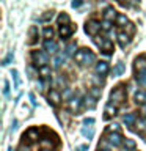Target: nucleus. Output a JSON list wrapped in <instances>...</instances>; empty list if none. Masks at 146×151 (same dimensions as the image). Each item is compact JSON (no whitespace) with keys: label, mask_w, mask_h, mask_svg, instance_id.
I'll return each instance as SVG.
<instances>
[{"label":"nucleus","mask_w":146,"mask_h":151,"mask_svg":"<svg viewBox=\"0 0 146 151\" xmlns=\"http://www.w3.org/2000/svg\"><path fill=\"white\" fill-rule=\"evenodd\" d=\"M33 63L38 66V69L42 68V66H47V61H49V57H47L46 50H33Z\"/></svg>","instance_id":"nucleus-1"},{"label":"nucleus","mask_w":146,"mask_h":151,"mask_svg":"<svg viewBox=\"0 0 146 151\" xmlns=\"http://www.w3.org/2000/svg\"><path fill=\"white\" fill-rule=\"evenodd\" d=\"M124 101H126V91L122 90V87H118L110 93V104H113V106H118Z\"/></svg>","instance_id":"nucleus-2"},{"label":"nucleus","mask_w":146,"mask_h":151,"mask_svg":"<svg viewBox=\"0 0 146 151\" xmlns=\"http://www.w3.org/2000/svg\"><path fill=\"white\" fill-rule=\"evenodd\" d=\"M101 28H102V24L97 22V21H88L87 24H85V32H87L88 35L94 36V38L97 36V33H99Z\"/></svg>","instance_id":"nucleus-3"},{"label":"nucleus","mask_w":146,"mask_h":151,"mask_svg":"<svg viewBox=\"0 0 146 151\" xmlns=\"http://www.w3.org/2000/svg\"><path fill=\"white\" fill-rule=\"evenodd\" d=\"M108 143L112 146H120L121 143H124V139L121 137L120 132H112V134H108Z\"/></svg>","instance_id":"nucleus-4"},{"label":"nucleus","mask_w":146,"mask_h":151,"mask_svg":"<svg viewBox=\"0 0 146 151\" xmlns=\"http://www.w3.org/2000/svg\"><path fill=\"white\" fill-rule=\"evenodd\" d=\"M80 106H82V101H80V98H71L69 99V102H68V109H69V112H72V113H77L80 110Z\"/></svg>","instance_id":"nucleus-5"},{"label":"nucleus","mask_w":146,"mask_h":151,"mask_svg":"<svg viewBox=\"0 0 146 151\" xmlns=\"http://www.w3.org/2000/svg\"><path fill=\"white\" fill-rule=\"evenodd\" d=\"M47 99H49V102L52 106H58L60 101H61V94L58 90H50L49 94H47Z\"/></svg>","instance_id":"nucleus-6"},{"label":"nucleus","mask_w":146,"mask_h":151,"mask_svg":"<svg viewBox=\"0 0 146 151\" xmlns=\"http://www.w3.org/2000/svg\"><path fill=\"white\" fill-rule=\"evenodd\" d=\"M38 35H39L38 27H36V25H31L30 30H28V41H27V44H30V46L35 44V42L38 41Z\"/></svg>","instance_id":"nucleus-7"},{"label":"nucleus","mask_w":146,"mask_h":151,"mask_svg":"<svg viewBox=\"0 0 146 151\" xmlns=\"http://www.w3.org/2000/svg\"><path fill=\"white\" fill-rule=\"evenodd\" d=\"M44 50L47 54H57L58 52V44L52 40H46L44 41Z\"/></svg>","instance_id":"nucleus-8"},{"label":"nucleus","mask_w":146,"mask_h":151,"mask_svg":"<svg viewBox=\"0 0 146 151\" xmlns=\"http://www.w3.org/2000/svg\"><path fill=\"white\" fill-rule=\"evenodd\" d=\"M134 101H135V104H138V106H145L146 104V90H138V91H135Z\"/></svg>","instance_id":"nucleus-9"},{"label":"nucleus","mask_w":146,"mask_h":151,"mask_svg":"<svg viewBox=\"0 0 146 151\" xmlns=\"http://www.w3.org/2000/svg\"><path fill=\"white\" fill-rule=\"evenodd\" d=\"M116 17H118V14L115 11V8H113V6H107L105 11H104V21H110L112 22L113 19L116 21Z\"/></svg>","instance_id":"nucleus-10"},{"label":"nucleus","mask_w":146,"mask_h":151,"mask_svg":"<svg viewBox=\"0 0 146 151\" xmlns=\"http://www.w3.org/2000/svg\"><path fill=\"white\" fill-rule=\"evenodd\" d=\"M108 69H110V66H108L107 61H97V63H96V73L97 74L105 76L108 73Z\"/></svg>","instance_id":"nucleus-11"},{"label":"nucleus","mask_w":146,"mask_h":151,"mask_svg":"<svg viewBox=\"0 0 146 151\" xmlns=\"http://www.w3.org/2000/svg\"><path fill=\"white\" fill-rule=\"evenodd\" d=\"M104 113H105V115H104V118H105V120H108V118H112V116H115V115H116V106H113V104L108 102L107 106H105V109H104Z\"/></svg>","instance_id":"nucleus-12"},{"label":"nucleus","mask_w":146,"mask_h":151,"mask_svg":"<svg viewBox=\"0 0 146 151\" xmlns=\"http://www.w3.org/2000/svg\"><path fill=\"white\" fill-rule=\"evenodd\" d=\"M72 32H74V27L71 25H63V27H60V36L63 38V40H66V38H69L71 35H72Z\"/></svg>","instance_id":"nucleus-13"},{"label":"nucleus","mask_w":146,"mask_h":151,"mask_svg":"<svg viewBox=\"0 0 146 151\" xmlns=\"http://www.w3.org/2000/svg\"><path fill=\"white\" fill-rule=\"evenodd\" d=\"M118 42H120V46H121V47H126V46L130 42L129 35H127L126 32H120V33H118Z\"/></svg>","instance_id":"nucleus-14"},{"label":"nucleus","mask_w":146,"mask_h":151,"mask_svg":"<svg viewBox=\"0 0 146 151\" xmlns=\"http://www.w3.org/2000/svg\"><path fill=\"white\" fill-rule=\"evenodd\" d=\"M85 57H87V49H79L74 55V60L79 65H85Z\"/></svg>","instance_id":"nucleus-15"},{"label":"nucleus","mask_w":146,"mask_h":151,"mask_svg":"<svg viewBox=\"0 0 146 151\" xmlns=\"http://www.w3.org/2000/svg\"><path fill=\"white\" fill-rule=\"evenodd\" d=\"M25 139H28L30 142H35L38 137H39V132H38V129H35V127H31V129H28L27 132H25Z\"/></svg>","instance_id":"nucleus-16"},{"label":"nucleus","mask_w":146,"mask_h":151,"mask_svg":"<svg viewBox=\"0 0 146 151\" xmlns=\"http://www.w3.org/2000/svg\"><path fill=\"white\" fill-rule=\"evenodd\" d=\"M52 63H54V68H55V69H58L60 66L64 63V55H63V54H57V55L54 57V60H52Z\"/></svg>","instance_id":"nucleus-17"},{"label":"nucleus","mask_w":146,"mask_h":151,"mask_svg":"<svg viewBox=\"0 0 146 151\" xmlns=\"http://www.w3.org/2000/svg\"><path fill=\"white\" fill-rule=\"evenodd\" d=\"M122 123H124L127 127H130L135 123V115H134V113H126V115L122 116Z\"/></svg>","instance_id":"nucleus-18"},{"label":"nucleus","mask_w":146,"mask_h":151,"mask_svg":"<svg viewBox=\"0 0 146 151\" xmlns=\"http://www.w3.org/2000/svg\"><path fill=\"white\" fill-rule=\"evenodd\" d=\"M122 73H124V65H122L121 61H118L116 66H115V68H113V71H112V74H113V77H118V76H121Z\"/></svg>","instance_id":"nucleus-19"},{"label":"nucleus","mask_w":146,"mask_h":151,"mask_svg":"<svg viewBox=\"0 0 146 151\" xmlns=\"http://www.w3.org/2000/svg\"><path fill=\"white\" fill-rule=\"evenodd\" d=\"M38 74H39L42 79H49L50 77V68L49 66H42V68L38 69Z\"/></svg>","instance_id":"nucleus-20"},{"label":"nucleus","mask_w":146,"mask_h":151,"mask_svg":"<svg viewBox=\"0 0 146 151\" xmlns=\"http://www.w3.org/2000/svg\"><path fill=\"white\" fill-rule=\"evenodd\" d=\"M126 24H129V21H127V17H126V14H118V17H116V25H118V27H124Z\"/></svg>","instance_id":"nucleus-21"},{"label":"nucleus","mask_w":146,"mask_h":151,"mask_svg":"<svg viewBox=\"0 0 146 151\" xmlns=\"http://www.w3.org/2000/svg\"><path fill=\"white\" fill-rule=\"evenodd\" d=\"M85 106H87L88 109H94L96 107V99H94L91 94H88V96L85 98Z\"/></svg>","instance_id":"nucleus-22"},{"label":"nucleus","mask_w":146,"mask_h":151,"mask_svg":"<svg viewBox=\"0 0 146 151\" xmlns=\"http://www.w3.org/2000/svg\"><path fill=\"white\" fill-rule=\"evenodd\" d=\"M58 24H60V27H63V25H69V16H68V14L61 13L60 16H58Z\"/></svg>","instance_id":"nucleus-23"},{"label":"nucleus","mask_w":146,"mask_h":151,"mask_svg":"<svg viewBox=\"0 0 146 151\" xmlns=\"http://www.w3.org/2000/svg\"><path fill=\"white\" fill-rule=\"evenodd\" d=\"M124 150L126 151H132V150H135V142L132 140V139H124Z\"/></svg>","instance_id":"nucleus-24"},{"label":"nucleus","mask_w":146,"mask_h":151,"mask_svg":"<svg viewBox=\"0 0 146 151\" xmlns=\"http://www.w3.org/2000/svg\"><path fill=\"white\" fill-rule=\"evenodd\" d=\"M101 50H104L105 54H112V52H113V44H112V41H110V40H105V42H104V46H102Z\"/></svg>","instance_id":"nucleus-25"},{"label":"nucleus","mask_w":146,"mask_h":151,"mask_svg":"<svg viewBox=\"0 0 146 151\" xmlns=\"http://www.w3.org/2000/svg\"><path fill=\"white\" fill-rule=\"evenodd\" d=\"M94 60H96V57H94V54L89 49H87V57H85V65H91L94 63Z\"/></svg>","instance_id":"nucleus-26"},{"label":"nucleus","mask_w":146,"mask_h":151,"mask_svg":"<svg viewBox=\"0 0 146 151\" xmlns=\"http://www.w3.org/2000/svg\"><path fill=\"white\" fill-rule=\"evenodd\" d=\"M135 66H137V68H140V71H145L146 69V58H145V57L137 58L135 60Z\"/></svg>","instance_id":"nucleus-27"},{"label":"nucleus","mask_w":146,"mask_h":151,"mask_svg":"<svg viewBox=\"0 0 146 151\" xmlns=\"http://www.w3.org/2000/svg\"><path fill=\"white\" fill-rule=\"evenodd\" d=\"M137 80H138V83L146 85V69L145 71H138V74H137Z\"/></svg>","instance_id":"nucleus-28"},{"label":"nucleus","mask_w":146,"mask_h":151,"mask_svg":"<svg viewBox=\"0 0 146 151\" xmlns=\"http://www.w3.org/2000/svg\"><path fill=\"white\" fill-rule=\"evenodd\" d=\"M11 76H13V79H14V87H19L21 85V77H19V73H17V69H13L11 71Z\"/></svg>","instance_id":"nucleus-29"},{"label":"nucleus","mask_w":146,"mask_h":151,"mask_svg":"<svg viewBox=\"0 0 146 151\" xmlns=\"http://www.w3.org/2000/svg\"><path fill=\"white\" fill-rule=\"evenodd\" d=\"M82 135L85 137V139H91V137L94 135V131H93V129H87V127H83V129H82Z\"/></svg>","instance_id":"nucleus-30"},{"label":"nucleus","mask_w":146,"mask_h":151,"mask_svg":"<svg viewBox=\"0 0 146 151\" xmlns=\"http://www.w3.org/2000/svg\"><path fill=\"white\" fill-rule=\"evenodd\" d=\"M137 126H138V131H146V118L137 120Z\"/></svg>","instance_id":"nucleus-31"},{"label":"nucleus","mask_w":146,"mask_h":151,"mask_svg":"<svg viewBox=\"0 0 146 151\" xmlns=\"http://www.w3.org/2000/svg\"><path fill=\"white\" fill-rule=\"evenodd\" d=\"M89 94H91L94 99H97V98H101V90H99L97 87H93L91 90H89Z\"/></svg>","instance_id":"nucleus-32"},{"label":"nucleus","mask_w":146,"mask_h":151,"mask_svg":"<svg viewBox=\"0 0 146 151\" xmlns=\"http://www.w3.org/2000/svg\"><path fill=\"white\" fill-rule=\"evenodd\" d=\"M64 50H66V55H72L74 50H75V42H71V44H68ZM74 55H75V54H74Z\"/></svg>","instance_id":"nucleus-33"},{"label":"nucleus","mask_w":146,"mask_h":151,"mask_svg":"<svg viewBox=\"0 0 146 151\" xmlns=\"http://www.w3.org/2000/svg\"><path fill=\"white\" fill-rule=\"evenodd\" d=\"M44 36L47 40H52V36H54V28L52 27H46L44 28Z\"/></svg>","instance_id":"nucleus-34"},{"label":"nucleus","mask_w":146,"mask_h":151,"mask_svg":"<svg viewBox=\"0 0 146 151\" xmlns=\"http://www.w3.org/2000/svg\"><path fill=\"white\" fill-rule=\"evenodd\" d=\"M104 42H105V38H102V36H96V38H94V44H96L97 47H101V49H102V46H104Z\"/></svg>","instance_id":"nucleus-35"},{"label":"nucleus","mask_w":146,"mask_h":151,"mask_svg":"<svg viewBox=\"0 0 146 151\" xmlns=\"http://www.w3.org/2000/svg\"><path fill=\"white\" fill-rule=\"evenodd\" d=\"M8 94H9V82L5 79V80H3V96L6 98Z\"/></svg>","instance_id":"nucleus-36"},{"label":"nucleus","mask_w":146,"mask_h":151,"mask_svg":"<svg viewBox=\"0 0 146 151\" xmlns=\"http://www.w3.org/2000/svg\"><path fill=\"white\" fill-rule=\"evenodd\" d=\"M41 145L44 146V148H47V150H50L52 146H54V143H52V140H49V139H42V140H41Z\"/></svg>","instance_id":"nucleus-37"},{"label":"nucleus","mask_w":146,"mask_h":151,"mask_svg":"<svg viewBox=\"0 0 146 151\" xmlns=\"http://www.w3.org/2000/svg\"><path fill=\"white\" fill-rule=\"evenodd\" d=\"M102 30L112 32V22L110 21H102Z\"/></svg>","instance_id":"nucleus-38"},{"label":"nucleus","mask_w":146,"mask_h":151,"mask_svg":"<svg viewBox=\"0 0 146 151\" xmlns=\"http://www.w3.org/2000/svg\"><path fill=\"white\" fill-rule=\"evenodd\" d=\"M11 60H13V52H9V54L6 55V57H5V60H3V66H8L9 63H11Z\"/></svg>","instance_id":"nucleus-39"},{"label":"nucleus","mask_w":146,"mask_h":151,"mask_svg":"<svg viewBox=\"0 0 146 151\" xmlns=\"http://www.w3.org/2000/svg\"><path fill=\"white\" fill-rule=\"evenodd\" d=\"M112 132H120V126L115 124V123L110 124V126H108V134H112Z\"/></svg>","instance_id":"nucleus-40"},{"label":"nucleus","mask_w":146,"mask_h":151,"mask_svg":"<svg viewBox=\"0 0 146 151\" xmlns=\"http://www.w3.org/2000/svg\"><path fill=\"white\" fill-rule=\"evenodd\" d=\"M52 17H54V11H47L44 16L41 17V21H50Z\"/></svg>","instance_id":"nucleus-41"},{"label":"nucleus","mask_w":146,"mask_h":151,"mask_svg":"<svg viewBox=\"0 0 146 151\" xmlns=\"http://www.w3.org/2000/svg\"><path fill=\"white\" fill-rule=\"evenodd\" d=\"M36 88H38V91H39V93H42V91H44V83H42L41 80H38V82H36Z\"/></svg>","instance_id":"nucleus-42"},{"label":"nucleus","mask_w":146,"mask_h":151,"mask_svg":"<svg viewBox=\"0 0 146 151\" xmlns=\"http://www.w3.org/2000/svg\"><path fill=\"white\" fill-rule=\"evenodd\" d=\"M83 124H94V118H85L83 120Z\"/></svg>","instance_id":"nucleus-43"},{"label":"nucleus","mask_w":146,"mask_h":151,"mask_svg":"<svg viewBox=\"0 0 146 151\" xmlns=\"http://www.w3.org/2000/svg\"><path fill=\"white\" fill-rule=\"evenodd\" d=\"M28 98H30V101H31V106H36V101H35V94L30 93L28 94Z\"/></svg>","instance_id":"nucleus-44"},{"label":"nucleus","mask_w":146,"mask_h":151,"mask_svg":"<svg viewBox=\"0 0 146 151\" xmlns=\"http://www.w3.org/2000/svg\"><path fill=\"white\" fill-rule=\"evenodd\" d=\"M82 3H83V2H75V0H74V2L71 3V6H72V8H79L80 5H82Z\"/></svg>","instance_id":"nucleus-45"},{"label":"nucleus","mask_w":146,"mask_h":151,"mask_svg":"<svg viewBox=\"0 0 146 151\" xmlns=\"http://www.w3.org/2000/svg\"><path fill=\"white\" fill-rule=\"evenodd\" d=\"M87 150H88V145H80L77 148V151H87Z\"/></svg>","instance_id":"nucleus-46"},{"label":"nucleus","mask_w":146,"mask_h":151,"mask_svg":"<svg viewBox=\"0 0 146 151\" xmlns=\"http://www.w3.org/2000/svg\"><path fill=\"white\" fill-rule=\"evenodd\" d=\"M127 30H129L130 33H134V24H130V22L127 24Z\"/></svg>","instance_id":"nucleus-47"},{"label":"nucleus","mask_w":146,"mask_h":151,"mask_svg":"<svg viewBox=\"0 0 146 151\" xmlns=\"http://www.w3.org/2000/svg\"><path fill=\"white\" fill-rule=\"evenodd\" d=\"M17 127V120H13V126H11V131H16Z\"/></svg>","instance_id":"nucleus-48"},{"label":"nucleus","mask_w":146,"mask_h":151,"mask_svg":"<svg viewBox=\"0 0 146 151\" xmlns=\"http://www.w3.org/2000/svg\"><path fill=\"white\" fill-rule=\"evenodd\" d=\"M28 74H30V77H33V68H31V66H28Z\"/></svg>","instance_id":"nucleus-49"},{"label":"nucleus","mask_w":146,"mask_h":151,"mask_svg":"<svg viewBox=\"0 0 146 151\" xmlns=\"http://www.w3.org/2000/svg\"><path fill=\"white\" fill-rule=\"evenodd\" d=\"M69 94H71V90L68 88V90H66V91H64V94H63V98H68Z\"/></svg>","instance_id":"nucleus-50"},{"label":"nucleus","mask_w":146,"mask_h":151,"mask_svg":"<svg viewBox=\"0 0 146 151\" xmlns=\"http://www.w3.org/2000/svg\"><path fill=\"white\" fill-rule=\"evenodd\" d=\"M19 151H30V150L25 148V146H21V150H19Z\"/></svg>","instance_id":"nucleus-51"},{"label":"nucleus","mask_w":146,"mask_h":151,"mask_svg":"<svg viewBox=\"0 0 146 151\" xmlns=\"http://www.w3.org/2000/svg\"><path fill=\"white\" fill-rule=\"evenodd\" d=\"M143 113H145V115H146V107H143Z\"/></svg>","instance_id":"nucleus-52"},{"label":"nucleus","mask_w":146,"mask_h":151,"mask_svg":"<svg viewBox=\"0 0 146 151\" xmlns=\"http://www.w3.org/2000/svg\"><path fill=\"white\" fill-rule=\"evenodd\" d=\"M97 151H108V150H101V148H99V150H97Z\"/></svg>","instance_id":"nucleus-53"},{"label":"nucleus","mask_w":146,"mask_h":151,"mask_svg":"<svg viewBox=\"0 0 146 151\" xmlns=\"http://www.w3.org/2000/svg\"><path fill=\"white\" fill-rule=\"evenodd\" d=\"M44 151H52V150H44Z\"/></svg>","instance_id":"nucleus-54"},{"label":"nucleus","mask_w":146,"mask_h":151,"mask_svg":"<svg viewBox=\"0 0 146 151\" xmlns=\"http://www.w3.org/2000/svg\"><path fill=\"white\" fill-rule=\"evenodd\" d=\"M8 151H11V148H8Z\"/></svg>","instance_id":"nucleus-55"}]
</instances>
